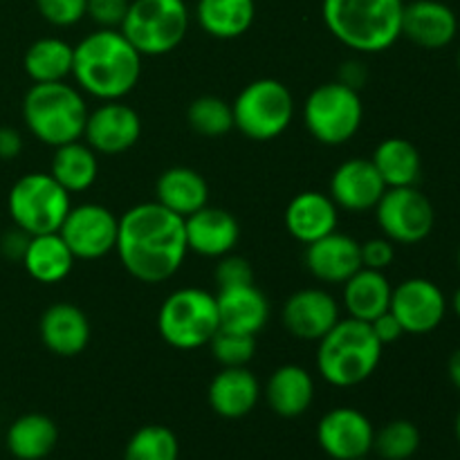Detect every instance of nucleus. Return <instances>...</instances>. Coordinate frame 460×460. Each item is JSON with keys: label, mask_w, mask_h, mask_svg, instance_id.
<instances>
[{"label": "nucleus", "mask_w": 460, "mask_h": 460, "mask_svg": "<svg viewBox=\"0 0 460 460\" xmlns=\"http://www.w3.org/2000/svg\"><path fill=\"white\" fill-rule=\"evenodd\" d=\"M373 211L382 236L400 245H416L434 232V205L418 187L386 189Z\"/></svg>", "instance_id": "9b49d317"}, {"label": "nucleus", "mask_w": 460, "mask_h": 460, "mask_svg": "<svg viewBox=\"0 0 460 460\" xmlns=\"http://www.w3.org/2000/svg\"><path fill=\"white\" fill-rule=\"evenodd\" d=\"M27 243H30V234H25L22 229H18L13 225L7 234H3L0 238V252H3L4 259L9 261H21L22 254L27 250Z\"/></svg>", "instance_id": "37998d69"}, {"label": "nucleus", "mask_w": 460, "mask_h": 460, "mask_svg": "<svg viewBox=\"0 0 460 460\" xmlns=\"http://www.w3.org/2000/svg\"><path fill=\"white\" fill-rule=\"evenodd\" d=\"M317 344L319 376L337 389L367 382L376 373L385 349L371 323L353 317L340 319Z\"/></svg>", "instance_id": "20e7f679"}, {"label": "nucleus", "mask_w": 460, "mask_h": 460, "mask_svg": "<svg viewBox=\"0 0 460 460\" xmlns=\"http://www.w3.org/2000/svg\"><path fill=\"white\" fill-rule=\"evenodd\" d=\"M371 162L380 178L385 180L386 189L416 187L418 180H420V151L404 137L382 139L373 151Z\"/></svg>", "instance_id": "7c9ffc66"}, {"label": "nucleus", "mask_w": 460, "mask_h": 460, "mask_svg": "<svg viewBox=\"0 0 460 460\" xmlns=\"http://www.w3.org/2000/svg\"><path fill=\"white\" fill-rule=\"evenodd\" d=\"M359 254H362V268L385 272L395 259V243L386 236L368 238L367 243H359Z\"/></svg>", "instance_id": "a19ab883"}, {"label": "nucleus", "mask_w": 460, "mask_h": 460, "mask_svg": "<svg viewBox=\"0 0 460 460\" xmlns=\"http://www.w3.org/2000/svg\"><path fill=\"white\" fill-rule=\"evenodd\" d=\"M385 191L386 184L373 166L371 157H353V160L341 162L335 169L328 196L340 209L367 214V211L376 209Z\"/></svg>", "instance_id": "f3484780"}, {"label": "nucleus", "mask_w": 460, "mask_h": 460, "mask_svg": "<svg viewBox=\"0 0 460 460\" xmlns=\"http://www.w3.org/2000/svg\"><path fill=\"white\" fill-rule=\"evenodd\" d=\"M119 218L99 202H85L67 211L58 234L75 259L97 261L115 252Z\"/></svg>", "instance_id": "f8f14e48"}, {"label": "nucleus", "mask_w": 460, "mask_h": 460, "mask_svg": "<svg viewBox=\"0 0 460 460\" xmlns=\"http://www.w3.org/2000/svg\"><path fill=\"white\" fill-rule=\"evenodd\" d=\"M218 305L220 328L234 332H245V335H259L270 319V304L263 292L254 286H236L223 288L216 295Z\"/></svg>", "instance_id": "b1692460"}, {"label": "nucleus", "mask_w": 460, "mask_h": 460, "mask_svg": "<svg viewBox=\"0 0 460 460\" xmlns=\"http://www.w3.org/2000/svg\"><path fill=\"white\" fill-rule=\"evenodd\" d=\"M36 9L54 27H72L85 18L88 0H36Z\"/></svg>", "instance_id": "4c0bfd02"}, {"label": "nucleus", "mask_w": 460, "mask_h": 460, "mask_svg": "<svg viewBox=\"0 0 460 460\" xmlns=\"http://www.w3.org/2000/svg\"><path fill=\"white\" fill-rule=\"evenodd\" d=\"M142 137V117L135 108L117 102H102L88 112L84 142L97 155H121L130 151Z\"/></svg>", "instance_id": "4468645a"}, {"label": "nucleus", "mask_w": 460, "mask_h": 460, "mask_svg": "<svg viewBox=\"0 0 460 460\" xmlns=\"http://www.w3.org/2000/svg\"><path fill=\"white\" fill-rule=\"evenodd\" d=\"M207 398L214 413L227 420H238L254 411L261 398V385L247 367H223L211 380Z\"/></svg>", "instance_id": "5701e85b"}, {"label": "nucleus", "mask_w": 460, "mask_h": 460, "mask_svg": "<svg viewBox=\"0 0 460 460\" xmlns=\"http://www.w3.org/2000/svg\"><path fill=\"white\" fill-rule=\"evenodd\" d=\"M187 121L202 137H223V135H227L234 128L232 103H227L220 97H214V94L198 97L189 106Z\"/></svg>", "instance_id": "f704fd0d"}, {"label": "nucleus", "mask_w": 460, "mask_h": 460, "mask_svg": "<svg viewBox=\"0 0 460 460\" xmlns=\"http://www.w3.org/2000/svg\"><path fill=\"white\" fill-rule=\"evenodd\" d=\"M88 112L84 93L67 81L34 84L22 99L27 130L52 148L84 139Z\"/></svg>", "instance_id": "39448f33"}, {"label": "nucleus", "mask_w": 460, "mask_h": 460, "mask_svg": "<svg viewBox=\"0 0 460 460\" xmlns=\"http://www.w3.org/2000/svg\"><path fill=\"white\" fill-rule=\"evenodd\" d=\"M404 0H323L326 30L346 48L377 54L402 36Z\"/></svg>", "instance_id": "7ed1b4c3"}, {"label": "nucleus", "mask_w": 460, "mask_h": 460, "mask_svg": "<svg viewBox=\"0 0 460 460\" xmlns=\"http://www.w3.org/2000/svg\"><path fill=\"white\" fill-rule=\"evenodd\" d=\"M364 79H367V72H364L362 63L350 61V63H346V66H344V72H341V79L340 81H341V84L350 85V88L359 90V88H362Z\"/></svg>", "instance_id": "a18cd8bd"}, {"label": "nucleus", "mask_w": 460, "mask_h": 460, "mask_svg": "<svg viewBox=\"0 0 460 460\" xmlns=\"http://www.w3.org/2000/svg\"><path fill=\"white\" fill-rule=\"evenodd\" d=\"M4 443L13 458L43 460L57 447L58 429L45 413H25L9 425Z\"/></svg>", "instance_id": "c756f323"}, {"label": "nucleus", "mask_w": 460, "mask_h": 460, "mask_svg": "<svg viewBox=\"0 0 460 460\" xmlns=\"http://www.w3.org/2000/svg\"><path fill=\"white\" fill-rule=\"evenodd\" d=\"M340 319V304L322 288L296 290L283 305V326L301 341H319Z\"/></svg>", "instance_id": "dca6fc26"}, {"label": "nucleus", "mask_w": 460, "mask_h": 460, "mask_svg": "<svg viewBox=\"0 0 460 460\" xmlns=\"http://www.w3.org/2000/svg\"><path fill=\"white\" fill-rule=\"evenodd\" d=\"M142 76V54L121 30L97 27L75 45L72 79L81 93L99 102H117L135 90Z\"/></svg>", "instance_id": "f03ea898"}, {"label": "nucleus", "mask_w": 460, "mask_h": 460, "mask_svg": "<svg viewBox=\"0 0 460 460\" xmlns=\"http://www.w3.org/2000/svg\"><path fill=\"white\" fill-rule=\"evenodd\" d=\"M391 292H394V288H391L385 272L359 268L344 283L341 299H344L346 310H349V317L371 323L373 319H377L389 310Z\"/></svg>", "instance_id": "cd10ccee"}, {"label": "nucleus", "mask_w": 460, "mask_h": 460, "mask_svg": "<svg viewBox=\"0 0 460 460\" xmlns=\"http://www.w3.org/2000/svg\"><path fill=\"white\" fill-rule=\"evenodd\" d=\"M70 209V193L49 173H27L9 189L7 211L12 223L30 236L58 232Z\"/></svg>", "instance_id": "9d476101"}, {"label": "nucleus", "mask_w": 460, "mask_h": 460, "mask_svg": "<svg viewBox=\"0 0 460 460\" xmlns=\"http://www.w3.org/2000/svg\"><path fill=\"white\" fill-rule=\"evenodd\" d=\"M254 0H198L196 3L198 25L211 39H241L254 25Z\"/></svg>", "instance_id": "c85d7f7f"}, {"label": "nucleus", "mask_w": 460, "mask_h": 460, "mask_svg": "<svg viewBox=\"0 0 460 460\" xmlns=\"http://www.w3.org/2000/svg\"><path fill=\"white\" fill-rule=\"evenodd\" d=\"M39 335L49 353L76 358L90 344V322L79 305L54 304L40 317Z\"/></svg>", "instance_id": "412c9836"}, {"label": "nucleus", "mask_w": 460, "mask_h": 460, "mask_svg": "<svg viewBox=\"0 0 460 460\" xmlns=\"http://www.w3.org/2000/svg\"><path fill=\"white\" fill-rule=\"evenodd\" d=\"M234 128L252 142H270L290 128L295 97L279 79H256L232 102Z\"/></svg>", "instance_id": "6e6552de"}, {"label": "nucleus", "mask_w": 460, "mask_h": 460, "mask_svg": "<svg viewBox=\"0 0 460 460\" xmlns=\"http://www.w3.org/2000/svg\"><path fill=\"white\" fill-rule=\"evenodd\" d=\"M265 400L281 418H299L314 400V380L304 367L283 364L270 376L265 385Z\"/></svg>", "instance_id": "a878e982"}, {"label": "nucleus", "mask_w": 460, "mask_h": 460, "mask_svg": "<svg viewBox=\"0 0 460 460\" xmlns=\"http://www.w3.org/2000/svg\"><path fill=\"white\" fill-rule=\"evenodd\" d=\"M218 328L216 295L202 288H180L171 292L157 310V331L162 340L178 350L209 346Z\"/></svg>", "instance_id": "0eeeda50"}, {"label": "nucleus", "mask_w": 460, "mask_h": 460, "mask_svg": "<svg viewBox=\"0 0 460 460\" xmlns=\"http://www.w3.org/2000/svg\"><path fill=\"white\" fill-rule=\"evenodd\" d=\"M447 376H449V380H452V385L460 391V349L454 350L452 358H449Z\"/></svg>", "instance_id": "49530a36"}, {"label": "nucleus", "mask_w": 460, "mask_h": 460, "mask_svg": "<svg viewBox=\"0 0 460 460\" xmlns=\"http://www.w3.org/2000/svg\"><path fill=\"white\" fill-rule=\"evenodd\" d=\"M128 7L130 0H88L85 16L103 30H119Z\"/></svg>", "instance_id": "ea45409f"}, {"label": "nucleus", "mask_w": 460, "mask_h": 460, "mask_svg": "<svg viewBox=\"0 0 460 460\" xmlns=\"http://www.w3.org/2000/svg\"><path fill=\"white\" fill-rule=\"evenodd\" d=\"M75 261V254L70 252L67 243L63 241L61 234L52 232L30 236L21 263L34 281L54 286V283H61L63 279L70 277Z\"/></svg>", "instance_id": "bb28decb"}, {"label": "nucleus", "mask_w": 460, "mask_h": 460, "mask_svg": "<svg viewBox=\"0 0 460 460\" xmlns=\"http://www.w3.org/2000/svg\"><path fill=\"white\" fill-rule=\"evenodd\" d=\"M340 207L328 193L304 191L296 193L286 209V229L301 245L319 241L337 229Z\"/></svg>", "instance_id": "4be33fe9"}, {"label": "nucleus", "mask_w": 460, "mask_h": 460, "mask_svg": "<svg viewBox=\"0 0 460 460\" xmlns=\"http://www.w3.org/2000/svg\"><path fill=\"white\" fill-rule=\"evenodd\" d=\"M22 153V135L16 128L0 126V160H16Z\"/></svg>", "instance_id": "c03bdc74"}, {"label": "nucleus", "mask_w": 460, "mask_h": 460, "mask_svg": "<svg viewBox=\"0 0 460 460\" xmlns=\"http://www.w3.org/2000/svg\"><path fill=\"white\" fill-rule=\"evenodd\" d=\"M452 308L454 313H456V317L460 319V288L456 292H454V299H452Z\"/></svg>", "instance_id": "de8ad7c7"}, {"label": "nucleus", "mask_w": 460, "mask_h": 460, "mask_svg": "<svg viewBox=\"0 0 460 460\" xmlns=\"http://www.w3.org/2000/svg\"><path fill=\"white\" fill-rule=\"evenodd\" d=\"M184 232H187L189 252L205 259H220V256L232 254L234 247L241 238V225L220 207L205 205L184 218Z\"/></svg>", "instance_id": "6ab92c4d"}, {"label": "nucleus", "mask_w": 460, "mask_h": 460, "mask_svg": "<svg viewBox=\"0 0 460 460\" xmlns=\"http://www.w3.org/2000/svg\"><path fill=\"white\" fill-rule=\"evenodd\" d=\"M371 420L353 407H337L323 413L317 425V443L332 460H362L373 452Z\"/></svg>", "instance_id": "2eb2a0df"}, {"label": "nucleus", "mask_w": 460, "mask_h": 460, "mask_svg": "<svg viewBox=\"0 0 460 460\" xmlns=\"http://www.w3.org/2000/svg\"><path fill=\"white\" fill-rule=\"evenodd\" d=\"M155 202L178 214L180 218H189L209 205V184L196 169L171 166L157 178Z\"/></svg>", "instance_id": "393cba45"}, {"label": "nucleus", "mask_w": 460, "mask_h": 460, "mask_svg": "<svg viewBox=\"0 0 460 460\" xmlns=\"http://www.w3.org/2000/svg\"><path fill=\"white\" fill-rule=\"evenodd\" d=\"M458 18L449 4L440 0L404 3L402 36L422 49H443L456 39Z\"/></svg>", "instance_id": "aec40b11"}, {"label": "nucleus", "mask_w": 460, "mask_h": 460, "mask_svg": "<svg viewBox=\"0 0 460 460\" xmlns=\"http://www.w3.org/2000/svg\"><path fill=\"white\" fill-rule=\"evenodd\" d=\"M178 436L164 425H146L126 443L124 460H178Z\"/></svg>", "instance_id": "72a5a7b5"}, {"label": "nucleus", "mask_w": 460, "mask_h": 460, "mask_svg": "<svg viewBox=\"0 0 460 460\" xmlns=\"http://www.w3.org/2000/svg\"><path fill=\"white\" fill-rule=\"evenodd\" d=\"M209 349L220 367H247L256 355V337L218 328L211 337Z\"/></svg>", "instance_id": "e433bc0d"}, {"label": "nucleus", "mask_w": 460, "mask_h": 460, "mask_svg": "<svg viewBox=\"0 0 460 460\" xmlns=\"http://www.w3.org/2000/svg\"><path fill=\"white\" fill-rule=\"evenodd\" d=\"M373 449L382 460H409L420 449V431L409 420H391L376 431Z\"/></svg>", "instance_id": "c9c22d12"}, {"label": "nucleus", "mask_w": 460, "mask_h": 460, "mask_svg": "<svg viewBox=\"0 0 460 460\" xmlns=\"http://www.w3.org/2000/svg\"><path fill=\"white\" fill-rule=\"evenodd\" d=\"M371 328H373V332H376L377 341H380L382 346L395 344L400 337L407 335V332H404V328L400 326V322L394 317V313H391V310H386L385 314H380L377 319H373Z\"/></svg>", "instance_id": "79ce46f5"}, {"label": "nucleus", "mask_w": 460, "mask_h": 460, "mask_svg": "<svg viewBox=\"0 0 460 460\" xmlns=\"http://www.w3.org/2000/svg\"><path fill=\"white\" fill-rule=\"evenodd\" d=\"M115 252L137 281H169L189 252L184 218L155 200L130 207L119 218Z\"/></svg>", "instance_id": "f257e3e1"}, {"label": "nucleus", "mask_w": 460, "mask_h": 460, "mask_svg": "<svg viewBox=\"0 0 460 460\" xmlns=\"http://www.w3.org/2000/svg\"><path fill=\"white\" fill-rule=\"evenodd\" d=\"M72 58H75V45L57 36H45L27 48L22 57V70L31 84L67 81V76H72Z\"/></svg>", "instance_id": "473e14b6"}, {"label": "nucleus", "mask_w": 460, "mask_h": 460, "mask_svg": "<svg viewBox=\"0 0 460 460\" xmlns=\"http://www.w3.org/2000/svg\"><path fill=\"white\" fill-rule=\"evenodd\" d=\"M191 12L184 0H130L121 34L142 57H164L187 36Z\"/></svg>", "instance_id": "423d86ee"}, {"label": "nucleus", "mask_w": 460, "mask_h": 460, "mask_svg": "<svg viewBox=\"0 0 460 460\" xmlns=\"http://www.w3.org/2000/svg\"><path fill=\"white\" fill-rule=\"evenodd\" d=\"M49 175L67 193L88 191L99 175L97 153L84 139L57 146L54 148L52 164H49Z\"/></svg>", "instance_id": "2f4dec72"}, {"label": "nucleus", "mask_w": 460, "mask_h": 460, "mask_svg": "<svg viewBox=\"0 0 460 460\" xmlns=\"http://www.w3.org/2000/svg\"><path fill=\"white\" fill-rule=\"evenodd\" d=\"M456 263H458V270H460V245H458V252H456Z\"/></svg>", "instance_id": "8fccbe9b"}, {"label": "nucleus", "mask_w": 460, "mask_h": 460, "mask_svg": "<svg viewBox=\"0 0 460 460\" xmlns=\"http://www.w3.org/2000/svg\"><path fill=\"white\" fill-rule=\"evenodd\" d=\"M458 67H460V49H458Z\"/></svg>", "instance_id": "3c124183"}, {"label": "nucleus", "mask_w": 460, "mask_h": 460, "mask_svg": "<svg viewBox=\"0 0 460 460\" xmlns=\"http://www.w3.org/2000/svg\"><path fill=\"white\" fill-rule=\"evenodd\" d=\"M454 429H456V438H458V443H460V411H458V416H456V425H454Z\"/></svg>", "instance_id": "09e8293b"}, {"label": "nucleus", "mask_w": 460, "mask_h": 460, "mask_svg": "<svg viewBox=\"0 0 460 460\" xmlns=\"http://www.w3.org/2000/svg\"><path fill=\"white\" fill-rule=\"evenodd\" d=\"M364 103L355 88L341 81L317 85L304 103V124L308 133L326 146H341L359 133Z\"/></svg>", "instance_id": "1a4fd4ad"}, {"label": "nucleus", "mask_w": 460, "mask_h": 460, "mask_svg": "<svg viewBox=\"0 0 460 460\" xmlns=\"http://www.w3.org/2000/svg\"><path fill=\"white\" fill-rule=\"evenodd\" d=\"M304 261L308 272L317 281L331 283V286H344L362 268L359 243L349 234L337 232V229L328 236L305 245Z\"/></svg>", "instance_id": "a211bd4d"}, {"label": "nucleus", "mask_w": 460, "mask_h": 460, "mask_svg": "<svg viewBox=\"0 0 460 460\" xmlns=\"http://www.w3.org/2000/svg\"><path fill=\"white\" fill-rule=\"evenodd\" d=\"M216 283H218V290L254 283V272H252L250 261L236 254L220 256L218 265H216Z\"/></svg>", "instance_id": "58836bf2"}, {"label": "nucleus", "mask_w": 460, "mask_h": 460, "mask_svg": "<svg viewBox=\"0 0 460 460\" xmlns=\"http://www.w3.org/2000/svg\"><path fill=\"white\" fill-rule=\"evenodd\" d=\"M389 310L407 335H427L443 323L447 299L434 281L413 277L394 288Z\"/></svg>", "instance_id": "ddd939ff"}]
</instances>
